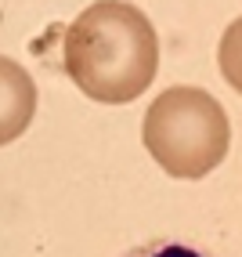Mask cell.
<instances>
[{
	"mask_svg": "<svg viewBox=\"0 0 242 257\" xmlns=\"http://www.w3.org/2000/svg\"><path fill=\"white\" fill-rule=\"evenodd\" d=\"M65 73L91 101L127 105L159 73V40L141 8L98 0L65 29Z\"/></svg>",
	"mask_w": 242,
	"mask_h": 257,
	"instance_id": "1",
	"label": "cell"
},
{
	"mask_svg": "<svg viewBox=\"0 0 242 257\" xmlns=\"http://www.w3.org/2000/svg\"><path fill=\"white\" fill-rule=\"evenodd\" d=\"M141 142L170 178H206L231 145L224 105L202 87H170L145 112Z\"/></svg>",
	"mask_w": 242,
	"mask_h": 257,
	"instance_id": "2",
	"label": "cell"
},
{
	"mask_svg": "<svg viewBox=\"0 0 242 257\" xmlns=\"http://www.w3.org/2000/svg\"><path fill=\"white\" fill-rule=\"evenodd\" d=\"M37 116V83L19 62L0 55V145L29 131Z\"/></svg>",
	"mask_w": 242,
	"mask_h": 257,
	"instance_id": "3",
	"label": "cell"
},
{
	"mask_svg": "<svg viewBox=\"0 0 242 257\" xmlns=\"http://www.w3.org/2000/svg\"><path fill=\"white\" fill-rule=\"evenodd\" d=\"M217 65H220V76L228 80V87L242 94V15L224 29L217 47Z\"/></svg>",
	"mask_w": 242,
	"mask_h": 257,
	"instance_id": "4",
	"label": "cell"
},
{
	"mask_svg": "<svg viewBox=\"0 0 242 257\" xmlns=\"http://www.w3.org/2000/svg\"><path fill=\"white\" fill-rule=\"evenodd\" d=\"M123 257H217L206 246H195V243H184V239H152V243H141L127 250Z\"/></svg>",
	"mask_w": 242,
	"mask_h": 257,
	"instance_id": "5",
	"label": "cell"
}]
</instances>
